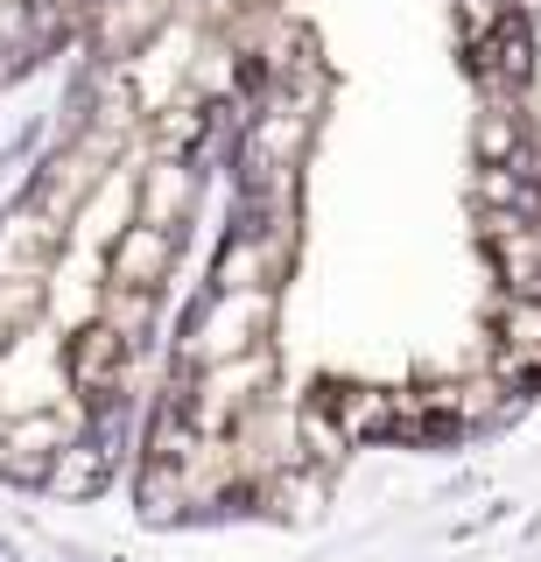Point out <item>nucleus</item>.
Instances as JSON below:
<instances>
[{
    "label": "nucleus",
    "instance_id": "nucleus-1",
    "mask_svg": "<svg viewBox=\"0 0 541 562\" xmlns=\"http://www.w3.org/2000/svg\"><path fill=\"white\" fill-rule=\"evenodd\" d=\"M274 324V289H239V295H212V310L198 316V330H190V359L204 366H225V359H247L260 351Z\"/></svg>",
    "mask_w": 541,
    "mask_h": 562
},
{
    "label": "nucleus",
    "instance_id": "nucleus-2",
    "mask_svg": "<svg viewBox=\"0 0 541 562\" xmlns=\"http://www.w3.org/2000/svg\"><path fill=\"white\" fill-rule=\"evenodd\" d=\"M493 260L514 289V303H541V225L534 218H485Z\"/></svg>",
    "mask_w": 541,
    "mask_h": 562
},
{
    "label": "nucleus",
    "instance_id": "nucleus-3",
    "mask_svg": "<svg viewBox=\"0 0 541 562\" xmlns=\"http://www.w3.org/2000/svg\"><path fill=\"white\" fill-rule=\"evenodd\" d=\"M49 260H57V225L43 211H14L0 225V281H43Z\"/></svg>",
    "mask_w": 541,
    "mask_h": 562
},
{
    "label": "nucleus",
    "instance_id": "nucleus-4",
    "mask_svg": "<svg viewBox=\"0 0 541 562\" xmlns=\"http://www.w3.org/2000/svg\"><path fill=\"white\" fill-rule=\"evenodd\" d=\"M169 260H177V239H169V233H155V225H127V233L113 239V289L155 295V281L169 274Z\"/></svg>",
    "mask_w": 541,
    "mask_h": 562
},
{
    "label": "nucleus",
    "instance_id": "nucleus-5",
    "mask_svg": "<svg viewBox=\"0 0 541 562\" xmlns=\"http://www.w3.org/2000/svg\"><path fill=\"white\" fill-rule=\"evenodd\" d=\"M478 204H485V218H534L541 225V183L528 176V162L478 169Z\"/></svg>",
    "mask_w": 541,
    "mask_h": 562
},
{
    "label": "nucleus",
    "instance_id": "nucleus-6",
    "mask_svg": "<svg viewBox=\"0 0 541 562\" xmlns=\"http://www.w3.org/2000/svg\"><path fill=\"white\" fill-rule=\"evenodd\" d=\"M499 380H541V303L499 316Z\"/></svg>",
    "mask_w": 541,
    "mask_h": 562
},
{
    "label": "nucleus",
    "instance_id": "nucleus-7",
    "mask_svg": "<svg viewBox=\"0 0 541 562\" xmlns=\"http://www.w3.org/2000/svg\"><path fill=\"white\" fill-rule=\"evenodd\" d=\"M274 260L282 246L274 239H233L218 260V295H239V289H274Z\"/></svg>",
    "mask_w": 541,
    "mask_h": 562
},
{
    "label": "nucleus",
    "instance_id": "nucleus-8",
    "mask_svg": "<svg viewBox=\"0 0 541 562\" xmlns=\"http://www.w3.org/2000/svg\"><path fill=\"white\" fill-rule=\"evenodd\" d=\"M106 450L99 443H71V450H57L49 457V471H43V485L49 492H64V499H92L99 485H106Z\"/></svg>",
    "mask_w": 541,
    "mask_h": 562
},
{
    "label": "nucleus",
    "instance_id": "nucleus-9",
    "mask_svg": "<svg viewBox=\"0 0 541 562\" xmlns=\"http://www.w3.org/2000/svg\"><path fill=\"white\" fill-rule=\"evenodd\" d=\"M127 351H134V345L120 338V330H106V324H99V330H84L78 351H71V380H78V386H106V380H120Z\"/></svg>",
    "mask_w": 541,
    "mask_h": 562
},
{
    "label": "nucleus",
    "instance_id": "nucleus-10",
    "mask_svg": "<svg viewBox=\"0 0 541 562\" xmlns=\"http://www.w3.org/2000/svg\"><path fill=\"white\" fill-rule=\"evenodd\" d=\"M127 211H134V183H127V176H99V183H92V198L78 204V225H84V233H106V239H120V233H127V225H120Z\"/></svg>",
    "mask_w": 541,
    "mask_h": 562
},
{
    "label": "nucleus",
    "instance_id": "nucleus-11",
    "mask_svg": "<svg viewBox=\"0 0 541 562\" xmlns=\"http://www.w3.org/2000/svg\"><path fill=\"white\" fill-rule=\"evenodd\" d=\"M478 162L485 169L520 162V113L506 99H493V105H485V120H478Z\"/></svg>",
    "mask_w": 541,
    "mask_h": 562
}]
</instances>
